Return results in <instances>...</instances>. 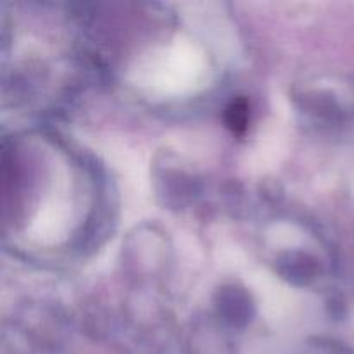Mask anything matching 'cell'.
I'll list each match as a JSON object with an SVG mask.
<instances>
[{
  "label": "cell",
  "instance_id": "1",
  "mask_svg": "<svg viewBox=\"0 0 354 354\" xmlns=\"http://www.w3.org/2000/svg\"><path fill=\"white\" fill-rule=\"evenodd\" d=\"M248 121H249L248 102H245L244 99L234 100L227 109L228 127H230L235 133H241V131H244V128L248 127Z\"/></svg>",
  "mask_w": 354,
  "mask_h": 354
}]
</instances>
